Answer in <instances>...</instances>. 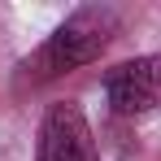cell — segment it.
I'll use <instances>...</instances> for the list:
<instances>
[{
	"label": "cell",
	"mask_w": 161,
	"mask_h": 161,
	"mask_svg": "<svg viewBox=\"0 0 161 161\" xmlns=\"http://www.w3.org/2000/svg\"><path fill=\"white\" fill-rule=\"evenodd\" d=\"M113 35H118V13H113L109 4L74 9V13L39 44V53L31 57L22 70L31 74V83L70 74V70H79V65H92V61L113 44Z\"/></svg>",
	"instance_id": "cell-1"
},
{
	"label": "cell",
	"mask_w": 161,
	"mask_h": 161,
	"mask_svg": "<svg viewBox=\"0 0 161 161\" xmlns=\"http://www.w3.org/2000/svg\"><path fill=\"white\" fill-rule=\"evenodd\" d=\"M105 96L113 105V113H122V118L161 109V53L131 57V61L113 65L105 79Z\"/></svg>",
	"instance_id": "cell-2"
},
{
	"label": "cell",
	"mask_w": 161,
	"mask_h": 161,
	"mask_svg": "<svg viewBox=\"0 0 161 161\" xmlns=\"http://www.w3.org/2000/svg\"><path fill=\"white\" fill-rule=\"evenodd\" d=\"M35 161H96L92 148V131L87 118L74 100H61L44 113L39 122V144H35Z\"/></svg>",
	"instance_id": "cell-3"
}]
</instances>
